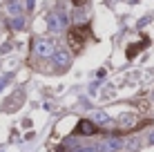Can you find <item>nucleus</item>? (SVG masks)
Here are the masks:
<instances>
[{"instance_id": "1", "label": "nucleus", "mask_w": 154, "mask_h": 152, "mask_svg": "<svg viewBox=\"0 0 154 152\" xmlns=\"http://www.w3.org/2000/svg\"><path fill=\"white\" fill-rule=\"evenodd\" d=\"M89 36H92V27H89V25H76L74 29H69L67 40H69V45L74 49H81L83 43H87Z\"/></svg>"}, {"instance_id": "2", "label": "nucleus", "mask_w": 154, "mask_h": 152, "mask_svg": "<svg viewBox=\"0 0 154 152\" xmlns=\"http://www.w3.org/2000/svg\"><path fill=\"white\" fill-rule=\"evenodd\" d=\"M34 51H36L38 56H54V51H56V43H54V40H47V38L34 40Z\"/></svg>"}, {"instance_id": "3", "label": "nucleus", "mask_w": 154, "mask_h": 152, "mask_svg": "<svg viewBox=\"0 0 154 152\" xmlns=\"http://www.w3.org/2000/svg\"><path fill=\"white\" fill-rule=\"evenodd\" d=\"M96 123L92 121V119H83V121H78L76 125V134H83V137H89V134H96Z\"/></svg>"}, {"instance_id": "4", "label": "nucleus", "mask_w": 154, "mask_h": 152, "mask_svg": "<svg viewBox=\"0 0 154 152\" xmlns=\"http://www.w3.org/2000/svg\"><path fill=\"white\" fill-rule=\"evenodd\" d=\"M54 58L58 60V65H60V70H67V67H69V54H67V51H54Z\"/></svg>"}, {"instance_id": "5", "label": "nucleus", "mask_w": 154, "mask_h": 152, "mask_svg": "<svg viewBox=\"0 0 154 152\" xmlns=\"http://www.w3.org/2000/svg\"><path fill=\"white\" fill-rule=\"evenodd\" d=\"M145 45H147V40H143V43L134 45V47H130V49H127V58H134V56H136V51H139V49H143Z\"/></svg>"}, {"instance_id": "6", "label": "nucleus", "mask_w": 154, "mask_h": 152, "mask_svg": "<svg viewBox=\"0 0 154 152\" xmlns=\"http://www.w3.org/2000/svg\"><path fill=\"white\" fill-rule=\"evenodd\" d=\"M94 119L100 123V121H105V114H103V112H96V114H94Z\"/></svg>"}, {"instance_id": "7", "label": "nucleus", "mask_w": 154, "mask_h": 152, "mask_svg": "<svg viewBox=\"0 0 154 152\" xmlns=\"http://www.w3.org/2000/svg\"><path fill=\"white\" fill-rule=\"evenodd\" d=\"M34 2L36 0H27V9H34Z\"/></svg>"}, {"instance_id": "8", "label": "nucleus", "mask_w": 154, "mask_h": 152, "mask_svg": "<svg viewBox=\"0 0 154 152\" xmlns=\"http://www.w3.org/2000/svg\"><path fill=\"white\" fill-rule=\"evenodd\" d=\"M83 152H92V150H89V148H83Z\"/></svg>"}]
</instances>
